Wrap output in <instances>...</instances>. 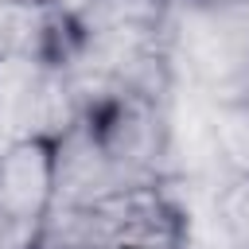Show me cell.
<instances>
[{"mask_svg": "<svg viewBox=\"0 0 249 249\" xmlns=\"http://www.w3.org/2000/svg\"><path fill=\"white\" fill-rule=\"evenodd\" d=\"M78 109L89 113L109 101L144 97V101H171L179 74L171 62V31L144 35V31H70L62 23V39L54 51Z\"/></svg>", "mask_w": 249, "mask_h": 249, "instance_id": "cell-1", "label": "cell"}, {"mask_svg": "<svg viewBox=\"0 0 249 249\" xmlns=\"http://www.w3.org/2000/svg\"><path fill=\"white\" fill-rule=\"evenodd\" d=\"M175 74L206 101L249 97V0H179L171 19Z\"/></svg>", "mask_w": 249, "mask_h": 249, "instance_id": "cell-2", "label": "cell"}, {"mask_svg": "<svg viewBox=\"0 0 249 249\" xmlns=\"http://www.w3.org/2000/svg\"><path fill=\"white\" fill-rule=\"evenodd\" d=\"M144 241H191L187 210L160 187H136L93 206H51L31 249H128Z\"/></svg>", "mask_w": 249, "mask_h": 249, "instance_id": "cell-3", "label": "cell"}, {"mask_svg": "<svg viewBox=\"0 0 249 249\" xmlns=\"http://www.w3.org/2000/svg\"><path fill=\"white\" fill-rule=\"evenodd\" d=\"M82 117L78 97L54 54H8L0 58V136L58 140Z\"/></svg>", "mask_w": 249, "mask_h": 249, "instance_id": "cell-4", "label": "cell"}, {"mask_svg": "<svg viewBox=\"0 0 249 249\" xmlns=\"http://www.w3.org/2000/svg\"><path fill=\"white\" fill-rule=\"evenodd\" d=\"M109 160L132 187H160L175 167V121L171 101L124 97L86 113Z\"/></svg>", "mask_w": 249, "mask_h": 249, "instance_id": "cell-5", "label": "cell"}, {"mask_svg": "<svg viewBox=\"0 0 249 249\" xmlns=\"http://www.w3.org/2000/svg\"><path fill=\"white\" fill-rule=\"evenodd\" d=\"M51 167H54V202L51 206H93L113 195L136 191L124 171L101 148L89 117L82 113L58 140H51Z\"/></svg>", "mask_w": 249, "mask_h": 249, "instance_id": "cell-6", "label": "cell"}, {"mask_svg": "<svg viewBox=\"0 0 249 249\" xmlns=\"http://www.w3.org/2000/svg\"><path fill=\"white\" fill-rule=\"evenodd\" d=\"M54 202V167L47 140H16L0 152V214L39 226Z\"/></svg>", "mask_w": 249, "mask_h": 249, "instance_id": "cell-7", "label": "cell"}, {"mask_svg": "<svg viewBox=\"0 0 249 249\" xmlns=\"http://www.w3.org/2000/svg\"><path fill=\"white\" fill-rule=\"evenodd\" d=\"M179 0H89L66 27L70 31H144L167 35Z\"/></svg>", "mask_w": 249, "mask_h": 249, "instance_id": "cell-8", "label": "cell"}, {"mask_svg": "<svg viewBox=\"0 0 249 249\" xmlns=\"http://www.w3.org/2000/svg\"><path fill=\"white\" fill-rule=\"evenodd\" d=\"M62 39V19L43 4L0 0V58L8 54H54Z\"/></svg>", "mask_w": 249, "mask_h": 249, "instance_id": "cell-9", "label": "cell"}, {"mask_svg": "<svg viewBox=\"0 0 249 249\" xmlns=\"http://www.w3.org/2000/svg\"><path fill=\"white\" fill-rule=\"evenodd\" d=\"M206 136L210 152L230 175H249V97L206 105Z\"/></svg>", "mask_w": 249, "mask_h": 249, "instance_id": "cell-10", "label": "cell"}, {"mask_svg": "<svg viewBox=\"0 0 249 249\" xmlns=\"http://www.w3.org/2000/svg\"><path fill=\"white\" fill-rule=\"evenodd\" d=\"M214 230L222 245L249 249V175H230L214 187Z\"/></svg>", "mask_w": 249, "mask_h": 249, "instance_id": "cell-11", "label": "cell"}, {"mask_svg": "<svg viewBox=\"0 0 249 249\" xmlns=\"http://www.w3.org/2000/svg\"><path fill=\"white\" fill-rule=\"evenodd\" d=\"M35 230L39 226H27V222H16V218L0 214V249H31L35 245Z\"/></svg>", "mask_w": 249, "mask_h": 249, "instance_id": "cell-12", "label": "cell"}, {"mask_svg": "<svg viewBox=\"0 0 249 249\" xmlns=\"http://www.w3.org/2000/svg\"><path fill=\"white\" fill-rule=\"evenodd\" d=\"M128 249H195L191 241H144V245H128Z\"/></svg>", "mask_w": 249, "mask_h": 249, "instance_id": "cell-13", "label": "cell"}, {"mask_svg": "<svg viewBox=\"0 0 249 249\" xmlns=\"http://www.w3.org/2000/svg\"><path fill=\"white\" fill-rule=\"evenodd\" d=\"M19 4H43V0H19Z\"/></svg>", "mask_w": 249, "mask_h": 249, "instance_id": "cell-14", "label": "cell"}, {"mask_svg": "<svg viewBox=\"0 0 249 249\" xmlns=\"http://www.w3.org/2000/svg\"><path fill=\"white\" fill-rule=\"evenodd\" d=\"M218 249H233V245H222V241H218Z\"/></svg>", "mask_w": 249, "mask_h": 249, "instance_id": "cell-15", "label": "cell"}, {"mask_svg": "<svg viewBox=\"0 0 249 249\" xmlns=\"http://www.w3.org/2000/svg\"><path fill=\"white\" fill-rule=\"evenodd\" d=\"M0 152H4V136H0Z\"/></svg>", "mask_w": 249, "mask_h": 249, "instance_id": "cell-16", "label": "cell"}, {"mask_svg": "<svg viewBox=\"0 0 249 249\" xmlns=\"http://www.w3.org/2000/svg\"><path fill=\"white\" fill-rule=\"evenodd\" d=\"M210 4H222V0H210Z\"/></svg>", "mask_w": 249, "mask_h": 249, "instance_id": "cell-17", "label": "cell"}]
</instances>
